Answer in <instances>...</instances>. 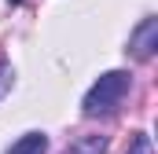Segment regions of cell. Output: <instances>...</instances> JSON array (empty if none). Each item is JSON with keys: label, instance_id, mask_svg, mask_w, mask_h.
<instances>
[{"label": "cell", "instance_id": "obj_1", "mask_svg": "<svg viewBox=\"0 0 158 154\" xmlns=\"http://www.w3.org/2000/svg\"><path fill=\"white\" fill-rule=\"evenodd\" d=\"M125 95H129V74H125V70H110V74L99 77V81L92 84V92L85 95V114L88 117L110 114Z\"/></svg>", "mask_w": 158, "mask_h": 154}, {"label": "cell", "instance_id": "obj_2", "mask_svg": "<svg viewBox=\"0 0 158 154\" xmlns=\"http://www.w3.org/2000/svg\"><path fill=\"white\" fill-rule=\"evenodd\" d=\"M155 48H158V18H143L132 30V37H129V55L140 59V63H147L155 55Z\"/></svg>", "mask_w": 158, "mask_h": 154}, {"label": "cell", "instance_id": "obj_3", "mask_svg": "<svg viewBox=\"0 0 158 154\" xmlns=\"http://www.w3.org/2000/svg\"><path fill=\"white\" fill-rule=\"evenodd\" d=\"M44 151H48V136L44 132H26L19 143H11L7 154H44Z\"/></svg>", "mask_w": 158, "mask_h": 154}, {"label": "cell", "instance_id": "obj_4", "mask_svg": "<svg viewBox=\"0 0 158 154\" xmlns=\"http://www.w3.org/2000/svg\"><path fill=\"white\" fill-rule=\"evenodd\" d=\"M66 154H107V136H77Z\"/></svg>", "mask_w": 158, "mask_h": 154}, {"label": "cell", "instance_id": "obj_5", "mask_svg": "<svg viewBox=\"0 0 158 154\" xmlns=\"http://www.w3.org/2000/svg\"><path fill=\"white\" fill-rule=\"evenodd\" d=\"M125 154H151V136H147V132H136Z\"/></svg>", "mask_w": 158, "mask_h": 154}, {"label": "cell", "instance_id": "obj_6", "mask_svg": "<svg viewBox=\"0 0 158 154\" xmlns=\"http://www.w3.org/2000/svg\"><path fill=\"white\" fill-rule=\"evenodd\" d=\"M11 77H15V70H11V63H0V99L11 92Z\"/></svg>", "mask_w": 158, "mask_h": 154}, {"label": "cell", "instance_id": "obj_7", "mask_svg": "<svg viewBox=\"0 0 158 154\" xmlns=\"http://www.w3.org/2000/svg\"><path fill=\"white\" fill-rule=\"evenodd\" d=\"M11 4H22V0H11Z\"/></svg>", "mask_w": 158, "mask_h": 154}]
</instances>
